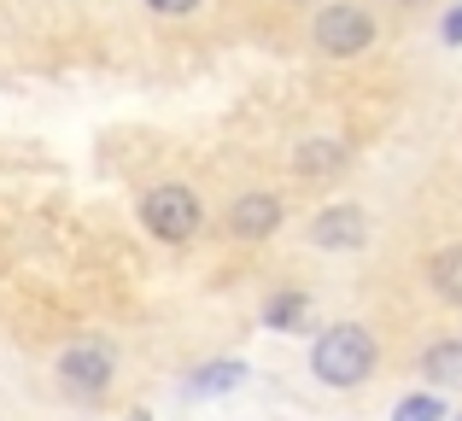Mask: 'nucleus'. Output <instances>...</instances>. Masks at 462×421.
<instances>
[{
    "label": "nucleus",
    "instance_id": "nucleus-13",
    "mask_svg": "<svg viewBox=\"0 0 462 421\" xmlns=\"http://www.w3.org/2000/svg\"><path fill=\"white\" fill-rule=\"evenodd\" d=\"M152 12H164V18H181V12H199L205 0H147Z\"/></svg>",
    "mask_w": 462,
    "mask_h": 421
},
{
    "label": "nucleus",
    "instance_id": "nucleus-6",
    "mask_svg": "<svg viewBox=\"0 0 462 421\" xmlns=\"http://www.w3.org/2000/svg\"><path fill=\"white\" fill-rule=\"evenodd\" d=\"M282 228V199L275 194H240L235 206H228V234L240 240H263Z\"/></svg>",
    "mask_w": 462,
    "mask_h": 421
},
{
    "label": "nucleus",
    "instance_id": "nucleus-14",
    "mask_svg": "<svg viewBox=\"0 0 462 421\" xmlns=\"http://www.w3.org/2000/svg\"><path fill=\"white\" fill-rule=\"evenodd\" d=\"M445 41H462V6L451 12V18H445Z\"/></svg>",
    "mask_w": 462,
    "mask_h": 421
},
{
    "label": "nucleus",
    "instance_id": "nucleus-3",
    "mask_svg": "<svg viewBox=\"0 0 462 421\" xmlns=\"http://www.w3.org/2000/svg\"><path fill=\"white\" fill-rule=\"evenodd\" d=\"M316 47L328 59H357L363 47H374V18L357 6H328L316 18Z\"/></svg>",
    "mask_w": 462,
    "mask_h": 421
},
{
    "label": "nucleus",
    "instance_id": "nucleus-2",
    "mask_svg": "<svg viewBox=\"0 0 462 421\" xmlns=\"http://www.w3.org/2000/svg\"><path fill=\"white\" fill-rule=\"evenodd\" d=\"M141 223H147L158 240L181 246V240H193V234H199L205 211H199V199H193V188H181V182H164V188H152V194L141 199Z\"/></svg>",
    "mask_w": 462,
    "mask_h": 421
},
{
    "label": "nucleus",
    "instance_id": "nucleus-8",
    "mask_svg": "<svg viewBox=\"0 0 462 421\" xmlns=\"http://www.w3.org/2000/svg\"><path fill=\"white\" fill-rule=\"evenodd\" d=\"M421 375H428L433 387H462V340L428 345V357H421Z\"/></svg>",
    "mask_w": 462,
    "mask_h": 421
},
{
    "label": "nucleus",
    "instance_id": "nucleus-7",
    "mask_svg": "<svg viewBox=\"0 0 462 421\" xmlns=\"http://www.w3.org/2000/svg\"><path fill=\"white\" fill-rule=\"evenodd\" d=\"M246 380V363H205L188 375V398H217V392H235Z\"/></svg>",
    "mask_w": 462,
    "mask_h": 421
},
{
    "label": "nucleus",
    "instance_id": "nucleus-15",
    "mask_svg": "<svg viewBox=\"0 0 462 421\" xmlns=\"http://www.w3.org/2000/svg\"><path fill=\"white\" fill-rule=\"evenodd\" d=\"M457 421H462V416H457Z\"/></svg>",
    "mask_w": 462,
    "mask_h": 421
},
{
    "label": "nucleus",
    "instance_id": "nucleus-12",
    "mask_svg": "<svg viewBox=\"0 0 462 421\" xmlns=\"http://www.w3.org/2000/svg\"><path fill=\"white\" fill-rule=\"evenodd\" d=\"M393 421H445V404L433 398V392H416V398H404L393 410Z\"/></svg>",
    "mask_w": 462,
    "mask_h": 421
},
{
    "label": "nucleus",
    "instance_id": "nucleus-9",
    "mask_svg": "<svg viewBox=\"0 0 462 421\" xmlns=\"http://www.w3.org/2000/svg\"><path fill=\"white\" fill-rule=\"evenodd\" d=\"M305 316H310V298L305 293H275L270 305H263V328H275V334L305 328Z\"/></svg>",
    "mask_w": 462,
    "mask_h": 421
},
{
    "label": "nucleus",
    "instance_id": "nucleus-4",
    "mask_svg": "<svg viewBox=\"0 0 462 421\" xmlns=\"http://www.w3.org/2000/svg\"><path fill=\"white\" fill-rule=\"evenodd\" d=\"M59 380H65L70 398H106V387H112V352H100V345H70V352L59 357Z\"/></svg>",
    "mask_w": 462,
    "mask_h": 421
},
{
    "label": "nucleus",
    "instance_id": "nucleus-11",
    "mask_svg": "<svg viewBox=\"0 0 462 421\" xmlns=\"http://www.w3.org/2000/svg\"><path fill=\"white\" fill-rule=\"evenodd\" d=\"M433 293L445 298V305H462V246H451V252H439L433 258Z\"/></svg>",
    "mask_w": 462,
    "mask_h": 421
},
{
    "label": "nucleus",
    "instance_id": "nucleus-10",
    "mask_svg": "<svg viewBox=\"0 0 462 421\" xmlns=\"http://www.w3.org/2000/svg\"><path fill=\"white\" fill-rule=\"evenodd\" d=\"M339 164H346V147H339V141H305V147L293 152L299 176H322V170H339Z\"/></svg>",
    "mask_w": 462,
    "mask_h": 421
},
{
    "label": "nucleus",
    "instance_id": "nucleus-1",
    "mask_svg": "<svg viewBox=\"0 0 462 421\" xmlns=\"http://www.w3.org/2000/svg\"><path fill=\"white\" fill-rule=\"evenodd\" d=\"M374 357H381V345H374V334L363 328V322H339V328H328L322 340L310 345L316 380H322V387H334V392L363 387V380L374 375Z\"/></svg>",
    "mask_w": 462,
    "mask_h": 421
},
{
    "label": "nucleus",
    "instance_id": "nucleus-5",
    "mask_svg": "<svg viewBox=\"0 0 462 421\" xmlns=\"http://www.w3.org/2000/svg\"><path fill=\"white\" fill-rule=\"evenodd\" d=\"M363 240H369V216L357 206H334L310 223V246H322V252H357Z\"/></svg>",
    "mask_w": 462,
    "mask_h": 421
}]
</instances>
